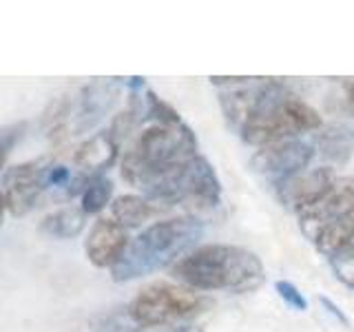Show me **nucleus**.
Here are the masks:
<instances>
[{"label":"nucleus","mask_w":354,"mask_h":332,"mask_svg":"<svg viewBox=\"0 0 354 332\" xmlns=\"http://www.w3.org/2000/svg\"><path fill=\"white\" fill-rule=\"evenodd\" d=\"M173 277L197 293H252L263 284V264L248 248L206 243L173 264Z\"/></svg>","instance_id":"nucleus-1"},{"label":"nucleus","mask_w":354,"mask_h":332,"mask_svg":"<svg viewBox=\"0 0 354 332\" xmlns=\"http://www.w3.org/2000/svg\"><path fill=\"white\" fill-rule=\"evenodd\" d=\"M197 153V138L186 122L173 127L153 122L122 155V180L147 195L155 182Z\"/></svg>","instance_id":"nucleus-2"},{"label":"nucleus","mask_w":354,"mask_h":332,"mask_svg":"<svg viewBox=\"0 0 354 332\" xmlns=\"http://www.w3.org/2000/svg\"><path fill=\"white\" fill-rule=\"evenodd\" d=\"M202 237V224L193 217H171L151 224L129 243L122 259L111 268L113 282H133L138 277L180 261Z\"/></svg>","instance_id":"nucleus-3"},{"label":"nucleus","mask_w":354,"mask_h":332,"mask_svg":"<svg viewBox=\"0 0 354 332\" xmlns=\"http://www.w3.org/2000/svg\"><path fill=\"white\" fill-rule=\"evenodd\" d=\"M210 306H213V299L188 286L173 282H153L136 295V299L127 306V313L133 324L144 330L197 317L206 313Z\"/></svg>","instance_id":"nucleus-4"},{"label":"nucleus","mask_w":354,"mask_h":332,"mask_svg":"<svg viewBox=\"0 0 354 332\" xmlns=\"http://www.w3.org/2000/svg\"><path fill=\"white\" fill-rule=\"evenodd\" d=\"M299 228L315 246L332 257L354 232V180L341 177L317 206L299 213Z\"/></svg>","instance_id":"nucleus-5"},{"label":"nucleus","mask_w":354,"mask_h":332,"mask_svg":"<svg viewBox=\"0 0 354 332\" xmlns=\"http://www.w3.org/2000/svg\"><path fill=\"white\" fill-rule=\"evenodd\" d=\"M290 95L292 93L281 82L259 77L248 118L239 131L241 140L250 147L263 149L270 144L297 138L299 129L290 116V109H288Z\"/></svg>","instance_id":"nucleus-6"},{"label":"nucleus","mask_w":354,"mask_h":332,"mask_svg":"<svg viewBox=\"0 0 354 332\" xmlns=\"http://www.w3.org/2000/svg\"><path fill=\"white\" fill-rule=\"evenodd\" d=\"M53 158H38L22 162L5 173L3 193L11 215L22 217L40 202V197L49 191L47 175Z\"/></svg>","instance_id":"nucleus-7"},{"label":"nucleus","mask_w":354,"mask_h":332,"mask_svg":"<svg viewBox=\"0 0 354 332\" xmlns=\"http://www.w3.org/2000/svg\"><path fill=\"white\" fill-rule=\"evenodd\" d=\"M315 158V147L310 142L299 138L283 140L263 147L252 155L250 166L257 173L266 175L272 184L279 188L283 182L292 180L299 173L306 171V166Z\"/></svg>","instance_id":"nucleus-8"},{"label":"nucleus","mask_w":354,"mask_h":332,"mask_svg":"<svg viewBox=\"0 0 354 332\" xmlns=\"http://www.w3.org/2000/svg\"><path fill=\"white\" fill-rule=\"evenodd\" d=\"M337 182L339 175L332 166H319V169H313L308 173L304 171L292 177V180L283 182L277 188V195H279L283 206H288L299 215L304 210L317 206L324 197H328L332 188L337 186Z\"/></svg>","instance_id":"nucleus-9"},{"label":"nucleus","mask_w":354,"mask_h":332,"mask_svg":"<svg viewBox=\"0 0 354 332\" xmlns=\"http://www.w3.org/2000/svg\"><path fill=\"white\" fill-rule=\"evenodd\" d=\"M129 232L127 228L118 224L115 219L100 217L88 230V237L84 241L86 259L95 268H113L122 259V255L129 248Z\"/></svg>","instance_id":"nucleus-10"},{"label":"nucleus","mask_w":354,"mask_h":332,"mask_svg":"<svg viewBox=\"0 0 354 332\" xmlns=\"http://www.w3.org/2000/svg\"><path fill=\"white\" fill-rule=\"evenodd\" d=\"M118 151H120V142L113 133H111V129H106V131L95 133L93 138H88L75 149L73 164L80 175L97 177L115 162Z\"/></svg>","instance_id":"nucleus-11"},{"label":"nucleus","mask_w":354,"mask_h":332,"mask_svg":"<svg viewBox=\"0 0 354 332\" xmlns=\"http://www.w3.org/2000/svg\"><path fill=\"white\" fill-rule=\"evenodd\" d=\"M317 147L321 155L332 164H348L354 155V129L350 124H341V122L321 127Z\"/></svg>","instance_id":"nucleus-12"},{"label":"nucleus","mask_w":354,"mask_h":332,"mask_svg":"<svg viewBox=\"0 0 354 332\" xmlns=\"http://www.w3.org/2000/svg\"><path fill=\"white\" fill-rule=\"evenodd\" d=\"M158 206H153L147 197L140 195H120L111 204V215L124 228H138L153 215H158Z\"/></svg>","instance_id":"nucleus-13"},{"label":"nucleus","mask_w":354,"mask_h":332,"mask_svg":"<svg viewBox=\"0 0 354 332\" xmlns=\"http://www.w3.org/2000/svg\"><path fill=\"white\" fill-rule=\"evenodd\" d=\"M86 224V213L82 208H75V206H64L49 213L40 221V230L47 232L51 237H58V239H71L77 237L80 232L84 230Z\"/></svg>","instance_id":"nucleus-14"},{"label":"nucleus","mask_w":354,"mask_h":332,"mask_svg":"<svg viewBox=\"0 0 354 332\" xmlns=\"http://www.w3.org/2000/svg\"><path fill=\"white\" fill-rule=\"evenodd\" d=\"M111 195H113V182L104 175H97L86 184L80 208L86 215H97L100 210L106 208V204L111 202Z\"/></svg>","instance_id":"nucleus-15"},{"label":"nucleus","mask_w":354,"mask_h":332,"mask_svg":"<svg viewBox=\"0 0 354 332\" xmlns=\"http://www.w3.org/2000/svg\"><path fill=\"white\" fill-rule=\"evenodd\" d=\"M328 259H330V266L335 268L339 279L346 286L354 288V232H352V237Z\"/></svg>","instance_id":"nucleus-16"},{"label":"nucleus","mask_w":354,"mask_h":332,"mask_svg":"<svg viewBox=\"0 0 354 332\" xmlns=\"http://www.w3.org/2000/svg\"><path fill=\"white\" fill-rule=\"evenodd\" d=\"M147 118L158 122V124H169V127L182 124L184 122L169 102H164V100L158 98L153 91H147Z\"/></svg>","instance_id":"nucleus-17"},{"label":"nucleus","mask_w":354,"mask_h":332,"mask_svg":"<svg viewBox=\"0 0 354 332\" xmlns=\"http://www.w3.org/2000/svg\"><path fill=\"white\" fill-rule=\"evenodd\" d=\"M330 109L337 111V113L354 118V80L352 77L341 80L337 95L330 100Z\"/></svg>","instance_id":"nucleus-18"},{"label":"nucleus","mask_w":354,"mask_h":332,"mask_svg":"<svg viewBox=\"0 0 354 332\" xmlns=\"http://www.w3.org/2000/svg\"><path fill=\"white\" fill-rule=\"evenodd\" d=\"M274 290H277V295H279V297L283 299V304H288L290 308L299 310V313H304V310H308V302H306L304 293L299 290V288H297L292 282L279 279V282L274 284Z\"/></svg>","instance_id":"nucleus-19"},{"label":"nucleus","mask_w":354,"mask_h":332,"mask_svg":"<svg viewBox=\"0 0 354 332\" xmlns=\"http://www.w3.org/2000/svg\"><path fill=\"white\" fill-rule=\"evenodd\" d=\"M25 129H27L25 122H20V124H9V127L0 129V169H3V164L7 160V155L11 153V149L16 147V142H20Z\"/></svg>","instance_id":"nucleus-20"},{"label":"nucleus","mask_w":354,"mask_h":332,"mask_svg":"<svg viewBox=\"0 0 354 332\" xmlns=\"http://www.w3.org/2000/svg\"><path fill=\"white\" fill-rule=\"evenodd\" d=\"M319 304H321V306H324V308L328 310V313H330L332 317H335V319L339 321V324H341V326H346V328L350 326V319H348L346 315H343V313H341V310H339V306H337L335 302H332V299H330V297H324V295H321V297H319Z\"/></svg>","instance_id":"nucleus-21"},{"label":"nucleus","mask_w":354,"mask_h":332,"mask_svg":"<svg viewBox=\"0 0 354 332\" xmlns=\"http://www.w3.org/2000/svg\"><path fill=\"white\" fill-rule=\"evenodd\" d=\"M5 210H7V199H5V193H3V188H0V226H3V217H5Z\"/></svg>","instance_id":"nucleus-22"},{"label":"nucleus","mask_w":354,"mask_h":332,"mask_svg":"<svg viewBox=\"0 0 354 332\" xmlns=\"http://www.w3.org/2000/svg\"><path fill=\"white\" fill-rule=\"evenodd\" d=\"M173 332H204V330L197 328V326H180V328H175Z\"/></svg>","instance_id":"nucleus-23"}]
</instances>
